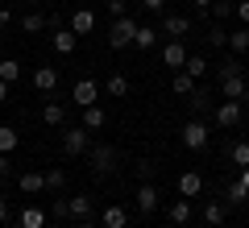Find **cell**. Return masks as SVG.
Wrapping results in <instances>:
<instances>
[{"instance_id": "cell-20", "label": "cell", "mask_w": 249, "mask_h": 228, "mask_svg": "<svg viewBox=\"0 0 249 228\" xmlns=\"http://www.w3.org/2000/svg\"><path fill=\"white\" fill-rule=\"evenodd\" d=\"M154 42H158V29H154V25H137V34H133L137 50H154Z\"/></svg>"}, {"instance_id": "cell-49", "label": "cell", "mask_w": 249, "mask_h": 228, "mask_svg": "<svg viewBox=\"0 0 249 228\" xmlns=\"http://www.w3.org/2000/svg\"><path fill=\"white\" fill-rule=\"evenodd\" d=\"M104 4H112V0H104Z\"/></svg>"}, {"instance_id": "cell-9", "label": "cell", "mask_w": 249, "mask_h": 228, "mask_svg": "<svg viewBox=\"0 0 249 228\" xmlns=\"http://www.w3.org/2000/svg\"><path fill=\"white\" fill-rule=\"evenodd\" d=\"M17 187H21L25 195H42V191H46V178H42V170H21V175H17Z\"/></svg>"}, {"instance_id": "cell-38", "label": "cell", "mask_w": 249, "mask_h": 228, "mask_svg": "<svg viewBox=\"0 0 249 228\" xmlns=\"http://www.w3.org/2000/svg\"><path fill=\"white\" fill-rule=\"evenodd\" d=\"M224 75H245V67H241V58H229V62H224V67H220V79H224Z\"/></svg>"}, {"instance_id": "cell-1", "label": "cell", "mask_w": 249, "mask_h": 228, "mask_svg": "<svg viewBox=\"0 0 249 228\" xmlns=\"http://www.w3.org/2000/svg\"><path fill=\"white\" fill-rule=\"evenodd\" d=\"M133 34H137V21L124 13V17H112V25H108V46L112 50H124V46H133Z\"/></svg>"}, {"instance_id": "cell-19", "label": "cell", "mask_w": 249, "mask_h": 228, "mask_svg": "<svg viewBox=\"0 0 249 228\" xmlns=\"http://www.w3.org/2000/svg\"><path fill=\"white\" fill-rule=\"evenodd\" d=\"M17 224H21V228H46V211H42V208H21Z\"/></svg>"}, {"instance_id": "cell-27", "label": "cell", "mask_w": 249, "mask_h": 228, "mask_svg": "<svg viewBox=\"0 0 249 228\" xmlns=\"http://www.w3.org/2000/svg\"><path fill=\"white\" fill-rule=\"evenodd\" d=\"M42 121L46 124H67V108H62V104H46L42 108Z\"/></svg>"}, {"instance_id": "cell-3", "label": "cell", "mask_w": 249, "mask_h": 228, "mask_svg": "<svg viewBox=\"0 0 249 228\" xmlns=\"http://www.w3.org/2000/svg\"><path fill=\"white\" fill-rule=\"evenodd\" d=\"M50 25H54V34H50V46H54L58 54H75V50H79V34L62 29V25H58V17H50Z\"/></svg>"}, {"instance_id": "cell-21", "label": "cell", "mask_w": 249, "mask_h": 228, "mask_svg": "<svg viewBox=\"0 0 249 228\" xmlns=\"http://www.w3.org/2000/svg\"><path fill=\"white\" fill-rule=\"evenodd\" d=\"M229 50H232V54H245V50H249V25L229 29Z\"/></svg>"}, {"instance_id": "cell-14", "label": "cell", "mask_w": 249, "mask_h": 228, "mask_svg": "<svg viewBox=\"0 0 249 228\" xmlns=\"http://www.w3.org/2000/svg\"><path fill=\"white\" fill-rule=\"evenodd\" d=\"M91 29H96V13H91V9H75L71 13V34H91Z\"/></svg>"}, {"instance_id": "cell-43", "label": "cell", "mask_w": 249, "mask_h": 228, "mask_svg": "<svg viewBox=\"0 0 249 228\" xmlns=\"http://www.w3.org/2000/svg\"><path fill=\"white\" fill-rule=\"evenodd\" d=\"M0 224H9V199L0 195Z\"/></svg>"}, {"instance_id": "cell-2", "label": "cell", "mask_w": 249, "mask_h": 228, "mask_svg": "<svg viewBox=\"0 0 249 228\" xmlns=\"http://www.w3.org/2000/svg\"><path fill=\"white\" fill-rule=\"evenodd\" d=\"M62 149H67L71 158L88 154V149H91V133L83 129V124H62Z\"/></svg>"}, {"instance_id": "cell-4", "label": "cell", "mask_w": 249, "mask_h": 228, "mask_svg": "<svg viewBox=\"0 0 249 228\" xmlns=\"http://www.w3.org/2000/svg\"><path fill=\"white\" fill-rule=\"evenodd\" d=\"M91 166H96L100 178H108L116 170V149L112 145H91Z\"/></svg>"}, {"instance_id": "cell-44", "label": "cell", "mask_w": 249, "mask_h": 228, "mask_svg": "<svg viewBox=\"0 0 249 228\" xmlns=\"http://www.w3.org/2000/svg\"><path fill=\"white\" fill-rule=\"evenodd\" d=\"M9 88H13V83H4V79H0V104L9 100Z\"/></svg>"}, {"instance_id": "cell-24", "label": "cell", "mask_w": 249, "mask_h": 228, "mask_svg": "<svg viewBox=\"0 0 249 228\" xmlns=\"http://www.w3.org/2000/svg\"><path fill=\"white\" fill-rule=\"evenodd\" d=\"M229 162H232L237 170H245V166H249V141H237V145L229 149Z\"/></svg>"}, {"instance_id": "cell-18", "label": "cell", "mask_w": 249, "mask_h": 228, "mask_svg": "<svg viewBox=\"0 0 249 228\" xmlns=\"http://www.w3.org/2000/svg\"><path fill=\"white\" fill-rule=\"evenodd\" d=\"M104 228H129V216H124L121 203H108L104 208Z\"/></svg>"}, {"instance_id": "cell-46", "label": "cell", "mask_w": 249, "mask_h": 228, "mask_svg": "<svg viewBox=\"0 0 249 228\" xmlns=\"http://www.w3.org/2000/svg\"><path fill=\"white\" fill-rule=\"evenodd\" d=\"M4 25H9V9H0V29H4Z\"/></svg>"}, {"instance_id": "cell-6", "label": "cell", "mask_w": 249, "mask_h": 228, "mask_svg": "<svg viewBox=\"0 0 249 228\" xmlns=\"http://www.w3.org/2000/svg\"><path fill=\"white\" fill-rule=\"evenodd\" d=\"M71 100H75L79 108H91V104L100 100V83H96V79H79V83L71 88Z\"/></svg>"}, {"instance_id": "cell-29", "label": "cell", "mask_w": 249, "mask_h": 228, "mask_svg": "<svg viewBox=\"0 0 249 228\" xmlns=\"http://www.w3.org/2000/svg\"><path fill=\"white\" fill-rule=\"evenodd\" d=\"M187 75H191V79H199V75H204V70H208V58H199V54H187Z\"/></svg>"}, {"instance_id": "cell-37", "label": "cell", "mask_w": 249, "mask_h": 228, "mask_svg": "<svg viewBox=\"0 0 249 228\" xmlns=\"http://www.w3.org/2000/svg\"><path fill=\"white\" fill-rule=\"evenodd\" d=\"M50 216H71V203H67V199H50Z\"/></svg>"}, {"instance_id": "cell-23", "label": "cell", "mask_w": 249, "mask_h": 228, "mask_svg": "<svg viewBox=\"0 0 249 228\" xmlns=\"http://www.w3.org/2000/svg\"><path fill=\"white\" fill-rule=\"evenodd\" d=\"M17 145H21L17 129H13V124H0V154H13Z\"/></svg>"}, {"instance_id": "cell-26", "label": "cell", "mask_w": 249, "mask_h": 228, "mask_svg": "<svg viewBox=\"0 0 249 228\" xmlns=\"http://www.w3.org/2000/svg\"><path fill=\"white\" fill-rule=\"evenodd\" d=\"M0 79H4V83H17L21 79V62L17 58H0Z\"/></svg>"}, {"instance_id": "cell-28", "label": "cell", "mask_w": 249, "mask_h": 228, "mask_svg": "<svg viewBox=\"0 0 249 228\" xmlns=\"http://www.w3.org/2000/svg\"><path fill=\"white\" fill-rule=\"evenodd\" d=\"M208 9H212V17H216V21H229L232 13H237V4H232V0H212Z\"/></svg>"}, {"instance_id": "cell-30", "label": "cell", "mask_w": 249, "mask_h": 228, "mask_svg": "<svg viewBox=\"0 0 249 228\" xmlns=\"http://www.w3.org/2000/svg\"><path fill=\"white\" fill-rule=\"evenodd\" d=\"M175 91L178 96H191V91H196V79H191L187 70H175Z\"/></svg>"}, {"instance_id": "cell-7", "label": "cell", "mask_w": 249, "mask_h": 228, "mask_svg": "<svg viewBox=\"0 0 249 228\" xmlns=\"http://www.w3.org/2000/svg\"><path fill=\"white\" fill-rule=\"evenodd\" d=\"M133 199H137V211H142V216H154V211H158V187H154V183H142Z\"/></svg>"}, {"instance_id": "cell-17", "label": "cell", "mask_w": 249, "mask_h": 228, "mask_svg": "<svg viewBox=\"0 0 249 228\" xmlns=\"http://www.w3.org/2000/svg\"><path fill=\"white\" fill-rule=\"evenodd\" d=\"M166 216H170V224H187V220H191V199H187V195H183V199H175L166 208Z\"/></svg>"}, {"instance_id": "cell-45", "label": "cell", "mask_w": 249, "mask_h": 228, "mask_svg": "<svg viewBox=\"0 0 249 228\" xmlns=\"http://www.w3.org/2000/svg\"><path fill=\"white\" fill-rule=\"evenodd\" d=\"M79 228H100V224H96V220L88 216V220H79Z\"/></svg>"}, {"instance_id": "cell-31", "label": "cell", "mask_w": 249, "mask_h": 228, "mask_svg": "<svg viewBox=\"0 0 249 228\" xmlns=\"http://www.w3.org/2000/svg\"><path fill=\"white\" fill-rule=\"evenodd\" d=\"M208 46L224 50V46H229V29H224V25H212V29H208Z\"/></svg>"}, {"instance_id": "cell-5", "label": "cell", "mask_w": 249, "mask_h": 228, "mask_svg": "<svg viewBox=\"0 0 249 228\" xmlns=\"http://www.w3.org/2000/svg\"><path fill=\"white\" fill-rule=\"evenodd\" d=\"M208 137H212V133H208L204 121H187V124H183V145H187V149H204Z\"/></svg>"}, {"instance_id": "cell-22", "label": "cell", "mask_w": 249, "mask_h": 228, "mask_svg": "<svg viewBox=\"0 0 249 228\" xmlns=\"http://www.w3.org/2000/svg\"><path fill=\"white\" fill-rule=\"evenodd\" d=\"M67 203H71V216L75 220H88L91 216V195H71Z\"/></svg>"}, {"instance_id": "cell-34", "label": "cell", "mask_w": 249, "mask_h": 228, "mask_svg": "<svg viewBox=\"0 0 249 228\" xmlns=\"http://www.w3.org/2000/svg\"><path fill=\"white\" fill-rule=\"evenodd\" d=\"M124 91H129V79L124 75H112L108 79V96H124Z\"/></svg>"}, {"instance_id": "cell-33", "label": "cell", "mask_w": 249, "mask_h": 228, "mask_svg": "<svg viewBox=\"0 0 249 228\" xmlns=\"http://www.w3.org/2000/svg\"><path fill=\"white\" fill-rule=\"evenodd\" d=\"M245 199H249V187L241 183V178H237V183H229V203H245Z\"/></svg>"}, {"instance_id": "cell-40", "label": "cell", "mask_w": 249, "mask_h": 228, "mask_svg": "<svg viewBox=\"0 0 249 228\" xmlns=\"http://www.w3.org/2000/svg\"><path fill=\"white\" fill-rule=\"evenodd\" d=\"M0 178H13V158L9 154H0Z\"/></svg>"}, {"instance_id": "cell-8", "label": "cell", "mask_w": 249, "mask_h": 228, "mask_svg": "<svg viewBox=\"0 0 249 228\" xmlns=\"http://www.w3.org/2000/svg\"><path fill=\"white\" fill-rule=\"evenodd\" d=\"M216 124H224V129L241 124V100H224V104L216 108Z\"/></svg>"}, {"instance_id": "cell-47", "label": "cell", "mask_w": 249, "mask_h": 228, "mask_svg": "<svg viewBox=\"0 0 249 228\" xmlns=\"http://www.w3.org/2000/svg\"><path fill=\"white\" fill-rule=\"evenodd\" d=\"M241 183H245V187H249V166H245V170H241Z\"/></svg>"}, {"instance_id": "cell-48", "label": "cell", "mask_w": 249, "mask_h": 228, "mask_svg": "<svg viewBox=\"0 0 249 228\" xmlns=\"http://www.w3.org/2000/svg\"><path fill=\"white\" fill-rule=\"evenodd\" d=\"M196 4H199V9H208V4H212V0H196Z\"/></svg>"}, {"instance_id": "cell-12", "label": "cell", "mask_w": 249, "mask_h": 228, "mask_svg": "<svg viewBox=\"0 0 249 228\" xmlns=\"http://www.w3.org/2000/svg\"><path fill=\"white\" fill-rule=\"evenodd\" d=\"M220 96L224 100H245V75H224L220 79Z\"/></svg>"}, {"instance_id": "cell-32", "label": "cell", "mask_w": 249, "mask_h": 228, "mask_svg": "<svg viewBox=\"0 0 249 228\" xmlns=\"http://www.w3.org/2000/svg\"><path fill=\"white\" fill-rule=\"evenodd\" d=\"M42 178H46V187H50V191H58V187L67 183V170H62V166H50Z\"/></svg>"}, {"instance_id": "cell-39", "label": "cell", "mask_w": 249, "mask_h": 228, "mask_svg": "<svg viewBox=\"0 0 249 228\" xmlns=\"http://www.w3.org/2000/svg\"><path fill=\"white\" fill-rule=\"evenodd\" d=\"M133 170H137V178H142V183H150V175H154V162H145V158H142Z\"/></svg>"}, {"instance_id": "cell-35", "label": "cell", "mask_w": 249, "mask_h": 228, "mask_svg": "<svg viewBox=\"0 0 249 228\" xmlns=\"http://www.w3.org/2000/svg\"><path fill=\"white\" fill-rule=\"evenodd\" d=\"M42 29H46V17L42 13H29L25 17V34H42Z\"/></svg>"}, {"instance_id": "cell-15", "label": "cell", "mask_w": 249, "mask_h": 228, "mask_svg": "<svg viewBox=\"0 0 249 228\" xmlns=\"http://www.w3.org/2000/svg\"><path fill=\"white\" fill-rule=\"evenodd\" d=\"M34 88L37 91H54L58 88V67H37L34 70Z\"/></svg>"}, {"instance_id": "cell-10", "label": "cell", "mask_w": 249, "mask_h": 228, "mask_svg": "<svg viewBox=\"0 0 249 228\" xmlns=\"http://www.w3.org/2000/svg\"><path fill=\"white\" fill-rule=\"evenodd\" d=\"M199 191H204V175H199V170H187V175H178V195L196 199Z\"/></svg>"}, {"instance_id": "cell-13", "label": "cell", "mask_w": 249, "mask_h": 228, "mask_svg": "<svg viewBox=\"0 0 249 228\" xmlns=\"http://www.w3.org/2000/svg\"><path fill=\"white\" fill-rule=\"evenodd\" d=\"M162 62H166V67H175V70H183V67H187V46L170 37V46L162 50Z\"/></svg>"}, {"instance_id": "cell-16", "label": "cell", "mask_w": 249, "mask_h": 228, "mask_svg": "<svg viewBox=\"0 0 249 228\" xmlns=\"http://www.w3.org/2000/svg\"><path fill=\"white\" fill-rule=\"evenodd\" d=\"M104 124H108V112H104V108H100V104L83 108V129H88V133H100V129H104Z\"/></svg>"}, {"instance_id": "cell-36", "label": "cell", "mask_w": 249, "mask_h": 228, "mask_svg": "<svg viewBox=\"0 0 249 228\" xmlns=\"http://www.w3.org/2000/svg\"><path fill=\"white\" fill-rule=\"evenodd\" d=\"M208 104H212V100H208V91H204V88H196V91H191V108H196V112H204Z\"/></svg>"}, {"instance_id": "cell-42", "label": "cell", "mask_w": 249, "mask_h": 228, "mask_svg": "<svg viewBox=\"0 0 249 228\" xmlns=\"http://www.w3.org/2000/svg\"><path fill=\"white\" fill-rule=\"evenodd\" d=\"M142 9H150V13H162V9H166V0H142Z\"/></svg>"}, {"instance_id": "cell-11", "label": "cell", "mask_w": 249, "mask_h": 228, "mask_svg": "<svg viewBox=\"0 0 249 228\" xmlns=\"http://www.w3.org/2000/svg\"><path fill=\"white\" fill-rule=\"evenodd\" d=\"M162 34H170L175 42H183V37L191 34V21H187V17H178V13H170V17L162 21Z\"/></svg>"}, {"instance_id": "cell-41", "label": "cell", "mask_w": 249, "mask_h": 228, "mask_svg": "<svg viewBox=\"0 0 249 228\" xmlns=\"http://www.w3.org/2000/svg\"><path fill=\"white\" fill-rule=\"evenodd\" d=\"M237 17H241V25H249V0H237Z\"/></svg>"}, {"instance_id": "cell-25", "label": "cell", "mask_w": 249, "mask_h": 228, "mask_svg": "<svg viewBox=\"0 0 249 228\" xmlns=\"http://www.w3.org/2000/svg\"><path fill=\"white\" fill-rule=\"evenodd\" d=\"M204 224H212V228H220L224 224V203H204Z\"/></svg>"}]
</instances>
